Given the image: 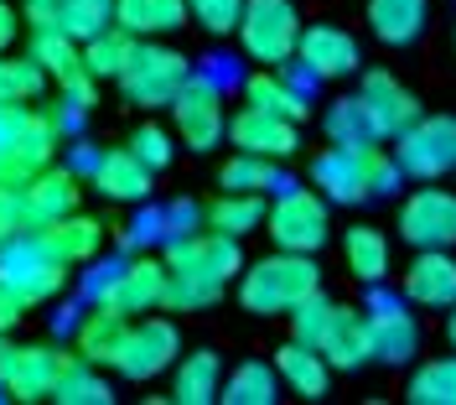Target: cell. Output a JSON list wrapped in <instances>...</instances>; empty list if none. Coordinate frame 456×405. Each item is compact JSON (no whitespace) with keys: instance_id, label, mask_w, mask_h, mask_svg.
Masks as SVG:
<instances>
[{"instance_id":"obj_1","label":"cell","mask_w":456,"mask_h":405,"mask_svg":"<svg viewBox=\"0 0 456 405\" xmlns=\"http://www.w3.org/2000/svg\"><path fill=\"white\" fill-rule=\"evenodd\" d=\"M233 281H239L244 312H255V318H285L301 296H312V291L322 286V270H316L312 255L275 250V255H265V260L244 265Z\"/></svg>"},{"instance_id":"obj_2","label":"cell","mask_w":456,"mask_h":405,"mask_svg":"<svg viewBox=\"0 0 456 405\" xmlns=\"http://www.w3.org/2000/svg\"><path fill=\"white\" fill-rule=\"evenodd\" d=\"M187 73H192V62L182 58L176 47L156 42V37H141V42L130 47L125 68L114 73V84H119V94H125L130 104H141V110H167L171 94L187 84Z\"/></svg>"},{"instance_id":"obj_3","label":"cell","mask_w":456,"mask_h":405,"mask_svg":"<svg viewBox=\"0 0 456 405\" xmlns=\"http://www.w3.org/2000/svg\"><path fill=\"white\" fill-rule=\"evenodd\" d=\"M233 37H239V47H244L249 62H259V68H285V62L296 58L301 11H296V0H244Z\"/></svg>"},{"instance_id":"obj_4","label":"cell","mask_w":456,"mask_h":405,"mask_svg":"<svg viewBox=\"0 0 456 405\" xmlns=\"http://www.w3.org/2000/svg\"><path fill=\"white\" fill-rule=\"evenodd\" d=\"M0 286H11L27 307H42V302L62 296V286H68V265L57 260L31 229H21V234H11V239L0 244Z\"/></svg>"},{"instance_id":"obj_5","label":"cell","mask_w":456,"mask_h":405,"mask_svg":"<svg viewBox=\"0 0 456 405\" xmlns=\"http://www.w3.org/2000/svg\"><path fill=\"white\" fill-rule=\"evenodd\" d=\"M259 229L275 239V250H296V255H316L332 234V219H327V198L316 187H285L275 193V202H265V224Z\"/></svg>"},{"instance_id":"obj_6","label":"cell","mask_w":456,"mask_h":405,"mask_svg":"<svg viewBox=\"0 0 456 405\" xmlns=\"http://www.w3.org/2000/svg\"><path fill=\"white\" fill-rule=\"evenodd\" d=\"M395 161L415 182L456 172V115H420L410 130L395 136Z\"/></svg>"},{"instance_id":"obj_7","label":"cell","mask_w":456,"mask_h":405,"mask_svg":"<svg viewBox=\"0 0 456 405\" xmlns=\"http://www.w3.org/2000/svg\"><path fill=\"white\" fill-rule=\"evenodd\" d=\"M171 125H176V141L187 145V151H213V145L224 141L228 130V115H224V94L213 79H202V73H187V84L171 94Z\"/></svg>"},{"instance_id":"obj_8","label":"cell","mask_w":456,"mask_h":405,"mask_svg":"<svg viewBox=\"0 0 456 405\" xmlns=\"http://www.w3.org/2000/svg\"><path fill=\"white\" fill-rule=\"evenodd\" d=\"M167 270L176 276H213V281H233L244 270V250L233 234H218V229H192V234H171L167 239Z\"/></svg>"},{"instance_id":"obj_9","label":"cell","mask_w":456,"mask_h":405,"mask_svg":"<svg viewBox=\"0 0 456 405\" xmlns=\"http://www.w3.org/2000/svg\"><path fill=\"white\" fill-rule=\"evenodd\" d=\"M176 348H182V338H176V322H167V318L130 322L125 343H119V353H114V375L130 379V384H145V379L167 375L171 359H176Z\"/></svg>"},{"instance_id":"obj_10","label":"cell","mask_w":456,"mask_h":405,"mask_svg":"<svg viewBox=\"0 0 456 405\" xmlns=\"http://www.w3.org/2000/svg\"><path fill=\"white\" fill-rule=\"evenodd\" d=\"M161 291H167V265L151 260V255H135V260L110 265V276L94 286V302L130 318V312H156Z\"/></svg>"},{"instance_id":"obj_11","label":"cell","mask_w":456,"mask_h":405,"mask_svg":"<svg viewBox=\"0 0 456 405\" xmlns=\"http://www.w3.org/2000/svg\"><path fill=\"white\" fill-rule=\"evenodd\" d=\"M399 239L410 250H452L456 244V193L415 187L399 202Z\"/></svg>"},{"instance_id":"obj_12","label":"cell","mask_w":456,"mask_h":405,"mask_svg":"<svg viewBox=\"0 0 456 405\" xmlns=\"http://www.w3.org/2000/svg\"><path fill=\"white\" fill-rule=\"evenodd\" d=\"M363 318H369V338H373V359H379V364L399 369V364L415 359V348H420V322H415V312H410L399 296H389L384 286H373Z\"/></svg>"},{"instance_id":"obj_13","label":"cell","mask_w":456,"mask_h":405,"mask_svg":"<svg viewBox=\"0 0 456 405\" xmlns=\"http://www.w3.org/2000/svg\"><path fill=\"white\" fill-rule=\"evenodd\" d=\"M296 62H301L306 79H353V73H363L358 37L332 27V21L301 27V37H296Z\"/></svg>"},{"instance_id":"obj_14","label":"cell","mask_w":456,"mask_h":405,"mask_svg":"<svg viewBox=\"0 0 456 405\" xmlns=\"http://www.w3.org/2000/svg\"><path fill=\"white\" fill-rule=\"evenodd\" d=\"M358 104H363V115H369L379 141H395L399 130H410L420 120V99L399 84L389 68H369L358 79Z\"/></svg>"},{"instance_id":"obj_15","label":"cell","mask_w":456,"mask_h":405,"mask_svg":"<svg viewBox=\"0 0 456 405\" xmlns=\"http://www.w3.org/2000/svg\"><path fill=\"white\" fill-rule=\"evenodd\" d=\"M224 136L239 145V151H249V156H270V161H281V156H296V151H301V130H296V120L270 115V110H255V104H244L239 115L228 120Z\"/></svg>"},{"instance_id":"obj_16","label":"cell","mask_w":456,"mask_h":405,"mask_svg":"<svg viewBox=\"0 0 456 405\" xmlns=\"http://www.w3.org/2000/svg\"><path fill=\"white\" fill-rule=\"evenodd\" d=\"M312 187H316L327 202H342V208H353V202H369L373 193H369V161H363V151L327 145V151L312 161Z\"/></svg>"},{"instance_id":"obj_17","label":"cell","mask_w":456,"mask_h":405,"mask_svg":"<svg viewBox=\"0 0 456 405\" xmlns=\"http://www.w3.org/2000/svg\"><path fill=\"white\" fill-rule=\"evenodd\" d=\"M316 353L342 369V375H353V369H363L373 359V338H369V318L358 312V307H332V318L322 327V338H316Z\"/></svg>"},{"instance_id":"obj_18","label":"cell","mask_w":456,"mask_h":405,"mask_svg":"<svg viewBox=\"0 0 456 405\" xmlns=\"http://www.w3.org/2000/svg\"><path fill=\"white\" fill-rule=\"evenodd\" d=\"M404 302L446 312L456 302V255L452 250H415V260L404 265Z\"/></svg>"},{"instance_id":"obj_19","label":"cell","mask_w":456,"mask_h":405,"mask_svg":"<svg viewBox=\"0 0 456 405\" xmlns=\"http://www.w3.org/2000/svg\"><path fill=\"white\" fill-rule=\"evenodd\" d=\"M21 202H27V229H47L78 208V177L68 167H42L21 182Z\"/></svg>"},{"instance_id":"obj_20","label":"cell","mask_w":456,"mask_h":405,"mask_svg":"<svg viewBox=\"0 0 456 405\" xmlns=\"http://www.w3.org/2000/svg\"><path fill=\"white\" fill-rule=\"evenodd\" d=\"M57 141H62V125H57L47 110H42V115H37V110H27L21 130H16V141H11V167H5V182H16V187H21L31 172L53 167Z\"/></svg>"},{"instance_id":"obj_21","label":"cell","mask_w":456,"mask_h":405,"mask_svg":"<svg viewBox=\"0 0 456 405\" xmlns=\"http://www.w3.org/2000/svg\"><path fill=\"white\" fill-rule=\"evenodd\" d=\"M62 359H68V353H62V348H47V343L16 348V353H11V369H5V395H11V401H53Z\"/></svg>"},{"instance_id":"obj_22","label":"cell","mask_w":456,"mask_h":405,"mask_svg":"<svg viewBox=\"0 0 456 405\" xmlns=\"http://www.w3.org/2000/svg\"><path fill=\"white\" fill-rule=\"evenodd\" d=\"M31 234H37L57 260L68 265V270H73V265H88L99 250H104V224H99V219H88V213H78V208H73V213H62V219L47 224V229H31Z\"/></svg>"},{"instance_id":"obj_23","label":"cell","mask_w":456,"mask_h":405,"mask_svg":"<svg viewBox=\"0 0 456 405\" xmlns=\"http://www.w3.org/2000/svg\"><path fill=\"white\" fill-rule=\"evenodd\" d=\"M88 167H94V187H99L110 202H145V198H151V182H156V172H151V167H141L125 145H119V151H99Z\"/></svg>"},{"instance_id":"obj_24","label":"cell","mask_w":456,"mask_h":405,"mask_svg":"<svg viewBox=\"0 0 456 405\" xmlns=\"http://www.w3.org/2000/svg\"><path fill=\"white\" fill-rule=\"evenodd\" d=\"M426 21H430V0H369V31L384 47L420 42Z\"/></svg>"},{"instance_id":"obj_25","label":"cell","mask_w":456,"mask_h":405,"mask_svg":"<svg viewBox=\"0 0 456 405\" xmlns=\"http://www.w3.org/2000/svg\"><path fill=\"white\" fill-rule=\"evenodd\" d=\"M275 375H281V384L296 390L301 401H322L327 384H332V364H327L312 343H296V338H290V343L275 353Z\"/></svg>"},{"instance_id":"obj_26","label":"cell","mask_w":456,"mask_h":405,"mask_svg":"<svg viewBox=\"0 0 456 405\" xmlns=\"http://www.w3.org/2000/svg\"><path fill=\"white\" fill-rule=\"evenodd\" d=\"M218 384H224V359L213 348H198L176 364L171 375V401L176 405H213L218 401Z\"/></svg>"},{"instance_id":"obj_27","label":"cell","mask_w":456,"mask_h":405,"mask_svg":"<svg viewBox=\"0 0 456 405\" xmlns=\"http://www.w3.org/2000/svg\"><path fill=\"white\" fill-rule=\"evenodd\" d=\"M125 333H130V318L125 312H110V307H94L84 322H78V338H73V353L88 359V364H110L114 369V353L125 343Z\"/></svg>"},{"instance_id":"obj_28","label":"cell","mask_w":456,"mask_h":405,"mask_svg":"<svg viewBox=\"0 0 456 405\" xmlns=\"http://www.w3.org/2000/svg\"><path fill=\"white\" fill-rule=\"evenodd\" d=\"M342 260H347V270L363 281V286H384L389 281V239L373 229V224H353V229L342 234Z\"/></svg>"},{"instance_id":"obj_29","label":"cell","mask_w":456,"mask_h":405,"mask_svg":"<svg viewBox=\"0 0 456 405\" xmlns=\"http://www.w3.org/2000/svg\"><path fill=\"white\" fill-rule=\"evenodd\" d=\"M31 58H37V68H42L57 88H68V84L84 79V47H78L62 27H37V37H31Z\"/></svg>"},{"instance_id":"obj_30","label":"cell","mask_w":456,"mask_h":405,"mask_svg":"<svg viewBox=\"0 0 456 405\" xmlns=\"http://www.w3.org/2000/svg\"><path fill=\"white\" fill-rule=\"evenodd\" d=\"M114 27L130 37H167L187 27V0H114Z\"/></svg>"},{"instance_id":"obj_31","label":"cell","mask_w":456,"mask_h":405,"mask_svg":"<svg viewBox=\"0 0 456 405\" xmlns=\"http://www.w3.org/2000/svg\"><path fill=\"white\" fill-rule=\"evenodd\" d=\"M244 99L255 110H270V115H285V120H306V94L296 88V79H285L281 68H259L244 79Z\"/></svg>"},{"instance_id":"obj_32","label":"cell","mask_w":456,"mask_h":405,"mask_svg":"<svg viewBox=\"0 0 456 405\" xmlns=\"http://www.w3.org/2000/svg\"><path fill=\"white\" fill-rule=\"evenodd\" d=\"M53 401L57 405H110L114 390H110V379L99 375V364H88V359H78V353H68L62 369H57Z\"/></svg>"},{"instance_id":"obj_33","label":"cell","mask_w":456,"mask_h":405,"mask_svg":"<svg viewBox=\"0 0 456 405\" xmlns=\"http://www.w3.org/2000/svg\"><path fill=\"white\" fill-rule=\"evenodd\" d=\"M265 224V193H218L202 213V229H218V234H255Z\"/></svg>"},{"instance_id":"obj_34","label":"cell","mask_w":456,"mask_h":405,"mask_svg":"<svg viewBox=\"0 0 456 405\" xmlns=\"http://www.w3.org/2000/svg\"><path fill=\"white\" fill-rule=\"evenodd\" d=\"M218 401L224 405H275L281 401V375H275V364H239V369H228L224 384H218Z\"/></svg>"},{"instance_id":"obj_35","label":"cell","mask_w":456,"mask_h":405,"mask_svg":"<svg viewBox=\"0 0 456 405\" xmlns=\"http://www.w3.org/2000/svg\"><path fill=\"white\" fill-rule=\"evenodd\" d=\"M322 125H327V141L342 145V151H369V145H379L369 115H363V104H358V94L338 99V104L322 115Z\"/></svg>"},{"instance_id":"obj_36","label":"cell","mask_w":456,"mask_h":405,"mask_svg":"<svg viewBox=\"0 0 456 405\" xmlns=\"http://www.w3.org/2000/svg\"><path fill=\"white\" fill-rule=\"evenodd\" d=\"M141 37H130L125 27H104L94 31L88 42H78L84 47V73L88 79H114L119 68H125V58H130V47H135Z\"/></svg>"},{"instance_id":"obj_37","label":"cell","mask_w":456,"mask_h":405,"mask_svg":"<svg viewBox=\"0 0 456 405\" xmlns=\"http://www.w3.org/2000/svg\"><path fill=\"white\" fill-rule=\"evenodd\" d=\"M218 187H224V193H275V187H285V182H281V172H275L270 156H249V151H239V156H228L224 161Z\"/></svg>"},{"instance_id":"obj_38","label":"cell","mask_w":456,"mask_h":405,"mask_svg":"<svg viewBox=\"0 0 456 405\" xmlns=\"http://www.w3.org/2000/svg\"><path fill=\"white\" fill-rule=\"evenodd\" d=\"M53 16H57V27L68 31L73 42H88L94 31L114 27V0H57Z\"/></svg>"},{"instance_id":"obj_39","label":"cell","mask_w":456,"mask_h":405,"mask_svg":"<svg viewBox=\"0 0 456 405\" xmlns=\"http://www.w3.org/2000/svg\"><path fill=\"white\" fill-rule=\"evenodd\" d=\"M410 401L415 405H456V353L452 359H426L410 375Z\"/></svg>"},{"instance_id":"obj_40","label":"cell","mask_w":456,"mask_h":405,"mask_svg":"<svg viewBox=\"0 0 456 405\" xmlns=\"http://www.w3.org/2000/svg\"><path fill=\"white\" fill-rule=\"evenodd\" d=\"M218 296H224V281H213V276H176V270H167L161 307H167V312H202V307H213Z\"/></svg>"},{"instance_id":"obj_41","label":"cell","mask_w":456,"mask_h":405,"mask_svg":"<svg viewBox=\"0 0 456 405\" xmlns=\"http://www.w3.org/2000/svg\"><path fill=\"white\" fill-rule=\"evenodd\" d=\"M42 88H47V73L37 68V58L0 53V104H31Z\"/></svg>"},{"instance_id":"obj_42","label":"cell","mask_w":456,"mask_h":405,"mask_svg":"<svg viewBox=\"0 0 456 405\" xmlns=\"http://www.w3.org/2000/svg\"><path fill=\"white\" fill-rule=\"evenodd\" d=\"M125 151H130V156H135L141 167H151V172H167V167H171V136L161 130V125H151V120L130 130Z\"/></svg>"},{"instance_id":"obj_43","label":"cell","mask_w":456,"mask_h":405,"mask_svg":"<svg viewBox=\"0 0 456 405\" xmlns=\"http://www.w3.org/2000/svg\"><path fill=\"white\" fill-rule=\"evenodd\" d=\"M244 0H187V21H198L208 37H233Z\"/></svg>"},{"instance_id":"obj_44","label":"cell","mask_w":456,"mask_h":405,"mask_svg":"<svg viewBox=\"0 0 456 405\" xmlns=\"http://www.w3.org/2000/svg\"><path fill=\"white\" fill-rule=\"evenodd\" d=\"M363 161H369V193L373 198H389V193H395L399 187V161L395 156H384V151H379V145H369V151H363Z\"/></svg>"},{"instance_id":"obj_45","label":"cell","mask_w":456,"mask_h":405,"mask_svg":"<svg viewBox=\"0 0 456 405\" xmlns=\"http://www.w3.org/2000/svg\"><path fill=\"white\" fill-rule=\"evenodd\" d=\"M27 120V104H0V182H5V167H11V141Z\"/></svg>"},{"instance_id":"obj_46","label":"cell","mask_w":456,"mask_h":405,"mask_svg":"<svg viewBox=\"0 0 456 405\" xmlns=\"http://www.w3.org/2000/svg\"><path fill=\"white\" fill-rule=\"evenodd\" d=\"M16 37H21V16H16V5H11V0H0V53H11V47H16Z\"/></svg>"},{"instance_id":"obj_47","label":"cell","mask_w":456,"mask_h":405,"mask_svg":"<svg viewBox=\"0 0 456 405\" xmlns=\"http://www.w3.org/2000/svg\"><path fill=\"white\" fill-rule=\"evenodd\" d=\"M21 312H27V302H21L11 286H0V333H11V327L21 322Z\"/></svg>"},{"instance_id":"obj_48","label":"cell","mask_w":456,"mask_h":405,"mask_svg":"<svg viewBox=\"0 0 456 405\" xmlns=\"http://www.w3.org/2000/svg\"><path fill=\"white\" fill-rule=\"evenodd\" d=\"M11 353H16V348H11L5 333H0V401H5V369H11Z\"/></svg>"},{"instance_id":"obj_49","label":"cell","mask_w":456,"mask_h":405,"mask_svg":"<svg viewBox=\"0 0 456 405\" xmlns=\"http://www.w3.org/2000/svg\"><path fill=\"white\" fill-rule=\"evenodd\" d=\"M446 312H452V318H446V338H452V353H456V302L446 307Z\"/></svg>"},{"instance_id":"obj_50","label":"cell","mask_w":456,"mask_h":405,"mask_svg":"<svg viewBox=\"0 0 456 405\" xmlns=\"http://www.w3.org/2000/svg\"><path fill=\"white\" fill-rule=\"evenodd\" d=\"M5 239H11V229H5V224H0V244H5Z\"/></svg>"},{"instance_id":"obj_51","label":"cell","mask_w":456,"mask_h":405,"mask_svg":"<svg viewBox=\"0 0 456 405\" xmlns=\"http://www.w3.org/2000/svg\"><path fill=\"white\" fill-rule=\"evenodd\" d=\"M27 5H57V0H27Z\"/></svg>"}]
</instances>
